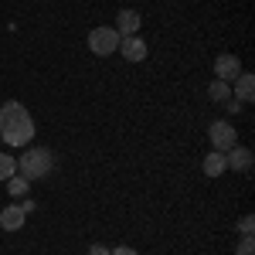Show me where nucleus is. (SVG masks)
Wrapping results in <instances>:
<instances>
[{"label":"nucleus","mask_w":255,"mask_h":255,"mask_svg":"<svg viewBox=\"0 0 255 255\" xmlns=\"http://www.w3.org/2000/svg\"><path fill=\"white\" fill-rule=\"evenodd\" d=\"M0 139L7 146H31L34 139V116L20 102H3L0 106Z\"/></svg>","instance_id":"f257e3e1"},{"label":"nucleus","mask_w":255,"mask_h":255,"mask_svg":"<svg viewBox=\"0 0 255 255\" xmlns=\"http://www.w3.org/2000/svg\"><path fill=\"white\" fill-rule=\"evenodd\" d=\"M51 167H55V157H51V150H44V146H27V150L17 157V174L27 177V180L48 177Z\"/></svg>","instance_id":"f03ea898"},{"label":"nucleus","mask_w":255,"mask_h":255,"mask_svg":"<svg viewBox=\"0 0 255 255\" xmlns=\"http://www.w3.org/2000/svg\"><path fill=\"white\" fill-rule=\"evenodd\" d=\"M119 34L116 27H92L89 31V51L92 55H99V58H106V55H113V51H119Z\"/></svg>","instance_id":"7ed1b4c3"},{"label":"nucleus","mask_w":255,"mask_h":255,"mask_svg":"<svg viewBox=\"0 0 255 255\" xmlns=\"http://www.w3.org/2000/svg\"><path fill=\"white\" fill-rule=\"evenodd\" d=\"M208 136H211V150L228 153V150L238 143V129L228 123V119H215V123L208 126Z\"/></svg>","instance_id":"20e7f679"},{"label":"nucleus","mask_w":255,"mask_h":255,"mask_svg":"<svg viewBox=\"0 0 255 255\" xmlns=\"http://www.w3.org/2000/svg\"><path fill=\"white\" fill-rule=\"evenodd\" d=\"M119 55H123L126 61H133V65H139V61H146L150 48H146V41L139 38V34H129V38L119 41Z\"/></svg>","instance_id":"39448f33"},{"label":"nucleus","mask_w":255,"mask_h":255,"mask_svg":"<svg viewBox=\"0 0 255 255\" xmlns=\"http://www.w3.org/2000/svg\"><path fill=\"white\" fill-rule=\"evenodd\" d=\"M215 75L221 82H235L238 75H242V61H238V55H218L215 58Z\"/></svg>","instance_id":"423d86ee"},{"label":"nucleus","mask_w":255,"mask_h":255,"mask_svg":"<svg viewBox=\"0 0 255 255\" xmlns=\"http://www.w3.org/2000/svg\"><path fill=\"white\" fill-rule=\"evenodd\" d=\"M139 24H143V17H139V10H119L116 14V34L119 38H129V34H136L139 31Z\"/></svg>","instance_id":"0eeeda50"},{"label":"nucleus","mask_w":255,"mask_h":255,"mask_svg":"<svg viewBox=\"0 0 255 255\" xmlns=\"http://www.w3.org/2000/svg\"><path fill=\"white\" fill-rule=\"evenodd\" d=\"M24 221H27V215H24L20 204H7V208L0 211V228H3V232H20Z\"/></svg>","instance_id":"6e6552de"},{"label":"nucleus","mask_w":255,"mask_h":255,"mask_svg":"<svg viewBox=\"0 0 255 255\" xmlns=\"http://www.w3.org/2000/svg\"><path fill=\"white\" fill-rule=\"evenodd\" d=\"M225 163H228V170H252V150L235 143V146L225 153Z\"/></svg>","instance_id":"1a4fd4ad"},{"label":"nucleus","mask_w":255,"mask_h":255,"mask_svg":"<svg viewBox=\"0 0 255 255\" xmlns=\"http://www.w3.org/2000/svg\"><path fill=\"white\" fill-rule=\"evenodd\" d=\"M232 99L235 102H252L255 99V79H252V72H242L235 79V92H232Z\"/></svg>","instance_id":"9d476101"},{"label":"nucleus","mask_w":255,"mask_h":255,"mask_svg":"<svg viewBox=\"0 0 255 255\" xmlns=\"http://www.w3.org/2000/svg\"><path fill=\"white\" fill-rule=\"evenodd\" d=\"M201 167H204V174H208V177H221L225 170H228V163H225V153H218V150H211V153L204 157V163H201Z\"/></svg>","instance_id":"9b49d317"},{"label":"nucleus","mask_w":255,"mask_h":255,"mask_svg":"<svg viewBox=\"0 0 255 255\" xmlns=\"http://www.w3.org/2000/svg\"><path fill=\"white\" fill-rule=\"evenodd\" d=\"M27 187H31L27 177H20V174L7 177V194H10V197H24V194H27Z\"/></svg>","instance_id":"f8f14e48"},{"label":"nucleus","mask_w":255,"mask_h":255,"mask_svg":"<svg viewBox=\"0 0 255 255\" xmlns=\"http://www.w3.org/2000/svg\"><path fill=\"white\" fill-rule=\"evenodd\" d=\"M208 96L215 99V102H228V99H232V85L221 82V79H215L211 85H208Z\"/></svg>","instance_id":"ddd939ff"},{"label":"nucleus","mask_w":255,"mask_h":255,"mask_svg":"<svg viewBox=\"0 0 255 255\" xmlns=\"http://www.w3.org/2000/svg\"><path fill=\"white\" fill-rule=\"evenodd\" d=\"M17 174V157H10V153H0V180H7V177Z\"/></svg>","instance_id":"4468645a"},{"label":"nucleus","mask_w":255,"mask_h":255,"mask_svg":"<svg viewBox=\"0 0 255 255\" xmlns=\"http://www.w3.org/2000/svg\"><path fill=\"white\" fill-rule=\"evenodd\" d=\"M238 235H242V238H252L255 235V218L252 215H245L242 221H238Z\"/></svg>","instance_id":"2eb2a0df"},{"label":"nucleus","mask_w":255,"mask_h":255,"mask_svg":"<svg viewBox=\"0 0 255 255\" xmlns=\"http://www.w3.org/2000/svg\"><path fill=\"white\" fill-rule=\"evenodd\" d=\"M235 255H255L252 238H242V242H238V252H235Z\"/></svg>","instance_id":"dca6fc26"},{"label":"nucleus","mask_w":255,"mask_h":255,"mask_svg":"<svg viewBox=\"0 0 255 255\" xmlns=\"http://www.w3.org/2000/svg\"><path fill=\"white\" fill-rule=\"evenodd\" d=\"M109 255H139V252L129 249V245H116V249H109Z\"/></svg>","instance_id":"f3484780"},{"label":"nucleus","mask_w":255,"mask_h":255,"mask_svg":"<svg viewBox=\"0 0 255 255\" xmlns=\"http://www.w3.org/2000/svg\"><path fill=\"white\" fill-rule=\"evenodd\" d=\"M89 255H109V249H106V245H92V249H89Z\"/></svg>","instance_id":"a211bd4d"},{"label":"nucleus","mask_w":255,"mask_h":255,"mask_svg":"<svg viewBox=\"0 0 255 255\" xmlns=\"http://www.w3.org/2000/svg\"><path fill=\"white\" fill-rule=\"evenodd\" d=\"M225 109H228V113H238V109H242V102H235V99H228V102H225Z\"/></svg>","instance_id":"6ab92c4d"}]
</instances>
